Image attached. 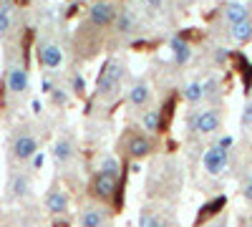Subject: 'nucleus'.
<instances>
[{"label":"nucleus","mask_w":252,"mask_h":227,"mask_svg":"<svg viewBox=\"0 0 252 227\" xmlns=\"http://www.w3.org/2000/svg\"><path fill=\"white\" fill-rule=\"evenodd\" d=\"M182 96H184V101L187 104H199V101L204 98V84L202 81H189V84L182 89Z\"/></svg>","instance_id":"6ab92c4d"},{"label":"nucleus","mask_w":252,"mask_h":227,"mask_svg":"<svg viewBox=\"0 0 252 227\" xmlns=\"http://www.w3.org/2000/svg\"><path fill=\"white\" fill-rule=\"evenodd\" d=\"M154 152V144L146 134H129L126 136V154L131 159H144Z\"/></svg>","instance_id":"6e6552de"},{"label":"nucleus","mask_w":252,"mask_h":227,"mask_svg":"<svg viewBox=\"0 0 252 227\" xmlns=\"http://www.w3.org/2000/svg\"><path fill=\"white\" fill-rule=\"evenodd\" d=\"M51 98H53V104H58V106H63V104H68V91L66 89H61V86H53V91H51Z\"/></svg>","instance_id":"b1692460"},{"label":"nucleus","mask_w":252,"mask_h":227,"mask_svg":"<svg viewBox=\"0 0 252 227\" xmlns=\"http://www.w3.org/2000/svg\"><path fill=\"white\" fill-rule=\"evenodd\" d=\"M98 172L119 182V177H121V162H119V157H114V154H106V157L101 159V164H98Z\"/></svg>","instance_id":"a211bd4d"},{"label":"nucleus","mask_w":252,"mask_h":227,"mask_svg":"<svg viewBox=\"0 0 252 227\" xmlns=\"http://www.w3.org/2000/svg\"><path fill=\"white\" fill-rule=\"evenodd\" d=\"M247 184H252V169H250V177H247Z\"/></svg>","instance_id":"72a5a7b5"},{"label":"nucleus","mask_w":252,"mask_h":227,"mask_svg":"<svg viewBox=\"0 0 252 227\" xmlns=\"http://www.w3.org/2000/svg\"><path fill=\"white\" fill-rule=\"evenodd\" d=\"M71 86H73L76 94H81L83 89H86V84H83V76H81L78 71H73V76H71Z\"/></svg>","instance_id":"a878e982"},{"label":"nucleus","mask_w":252,"mask_h":227,"mask_svg":"<svg viewBox=\"0 0 252 227\" xmlns=\"http://www.w3.org/2000/svg\"><path fill=\"white\" fill-rule=\"evenodd\" d=\"M141 129H144L146 134H157V131L161 129V114H159V109H146V111H144V116H141Z\"/></svg>","instance_id":"aec40b11"},{"label":"nucleus","mask_w":252,"mask_h":227,"mask_svg":"<svg viewBox=\"0 0 252 227\" xmlns=\"http://www.w3.org/2000/svg\"><path fill=\"white\" fill-rule=\"evenodd\" d=\"M73 157H76V144L68 136H61L53 144V162L56 164H68Z\"/></svg>","instance_id":"4468645a"},{"label":"nucleus","mask_w":252,"mask_h":227,"mask_svg":"<svg viewBox=\"0 0 252 227\" xmlns=\"http://www.w3.org/2000/svg\"><path fill=\"white\" fill-rule=\"evenodd\" d=\"M189 127H192V131L207 136V134H217L220 127H222V114L220 109L209 106V109H202L197 111L194 116H189Z\"/></svg>","instance_id":"f03ea898"},{"label":"nucleus","mask_w":252,"mask_h":227,"mask_svg":"<svg viewBox=\"0 0 252 227\" xmlns=\"http://www.w3.org/2000/svg\"><path fill=\"white\" fill-rule=\"evenodd\" d=\"M149 96H152V89H149V84H146V81H141V78L134 81V84L129 86V94H126V98H129V104H131L134 109L149 104Z\"/></svg>","instance_id":"f8f14e48"},{"label":"nucleus","mask_w":252,"mask_h":227,"mask_svg":"<svg viewBox=\"0 0 252 227\" xmlns=\"http://www.w3.org/2000/svg\"><path fill=\"white\" fill-rule=\"evenodd\" d=\"M215 58H217V64H224V61H227V53H224V48H217V51H215Z\"/></svg>","instance_id":"c756f323"},{"label":"nucleus","mask_w":252,"mask_h":227,"mask_svg":"<svg viewBox=\"0 0 252 227\" xmlns=\"http://www.w3.org/2000/svg\"><path fill=\"white\" fill-rule=\"evenodd\" d=\"M33 167H35V169L43 167V154H40V152H35V157H33Z\"/></svg>","instance_id":"c85d7f7f"},{"label":"nucleus","mask_w":252,"mask_h":227,"mask_svg":"<svg viewBox=\"0 0 252 227\" xmlns=\"http://www.w3.org/2000/svg\"><path fill=\"white\" fill-rule=\"evenodd\" d=\"M144 5L149 10H161L164 8V0H144Z\"/></svg>","instance_id":"cd10ccee"},{"label":"nucleus","mask_w":252,"mask_h":227,"mask_svg":"<svg viewBox=\"0 0 252 227\" xmlns=\"http://www.w3.org/2000/svg\"><path fill=\"white\" fill-rule=\"evenodd\" d=\"M38 64L46 71H56L63 66V51L53 40H40L38 43Z\"/></svg>","instance_id":"39448f33"},{"label":"nucleus","mask_w":252,"mask_h":227,"mask_svg":"<svg viewBox=\"0 0 252 227\" xmlns=\"http://www.w3.org/2000/svg\"><path fill=\"white\" fill-rule=\"evenodd\" d=\"M222 18H224V23L232 28V26H237V23L250 18V10H247L245 3H227L224 10H222Z\"/></svg>","instance_id":"dca6fc26"},{"label":"nucleus","mask_w":252,"mask_h":227,"mask_svg":"<svg viewBox=\"0 0 252 227\" xmlns=\"http://www.w3.org/2000/svg\"><path fill=\"white\" fill-rule=\"evenodd\" d=\"M242 127L245 129H252V101H250V104H245V109H242Z\"/></svg>","instance_id":"393cba45"},{"label":"nucleus","mask_w":252,"mask_h":227,"mask_svg":"<svg viewBox=\"0 0 252 227\" xmlns=\"http://www.w3.org/2000/svg\"><path fill=\"white\" fill-rule=\"evenodd\" d=\"M169 51H172V61H174V66H187L189 61H192V46H189L182 35L169 38Z\"/></svg>","instance_id":"9b49d317"},{"label":"nucleus","mask_w":252,"mask_h":227,"mask_svg":"<svg viewBox=\"0 0 252 227\" xmlns=\"http://www.w3.org/2000/svg\"><path fill=\"white\" fill-rule=\"evenodd\" d=\"M242 195H245V199H250V202H252V184H245Z\"/></svg>","instance_id":"7c9ffc66"},{"label":"nucleus","mask_w":252,"mask_h":227,"mask_svg":"<svg viewBox=\"0 0 252 227\" xmlns=\"http://www.w3.org/2000/svg\"><path fill=\"white\" fill-rule=\"evenodd\" d=\"M13 28V13H10V5H0V35L8 33Z\"/></svg>","instance_id":"5701e85b"},{"label":"nucleus","mask_w":252,"mask_h":227,"mask_svg":"<svg viewBox=\"0 0 252 227\" xmlns=\"http://www.w3.org/2000/svg\"><path fill=\"white\" fill-rule=\"evenodd\" d=\"M139 227H169V222L161 220L152 207H144V210L139 212Z\"/></svg>","instance_id":"412c9836"},{"label":"nucleus","mask_w":252,"mask_h":227,"mask_svg":"<svg viewBox=\"0 0 252 227\" xmlns=\"http://www.w3.org/2000/svg\"><path fill=\"white\" fill-rule=\"evenodd\" d=\"M43 91H46V94H51V91H53V84H51V78H43Z\"/></svg>","instance_id":"473e14b6"},{"label":"nucleus","mask_w":252,"mask_h":227,"mask_svg":"<svg viewBox=\"0 0 252 227\" xmlns=\"http://www.w3.org/2000/svg\"><path fill=\"white\" fill-rule=\"evenodd\" d=\"M126 76V68L121 61H109L106 66H103L101 76H98V84H96V94L103 96V98H109L114 96L119 89H121V81Z\"/></svg>","instance_id":"f257e3e1"},{"label":"nucleus","mask_w":252,"mask_h":227,"mask_svg":"<svg viewBox=\"0 0 252 227\" xmlns=\"http://www.w3.org/2000/svg\"><path fill=\"white\" fill-rule=\"evenodd\" d=\"M227 159L229 157H227V149L222 147V144H212V147H207V152L202 157V167H204L207 174L217 177L227 169Z\"/></svg>","instance_id":"20e7f679"},{"label":"nucleus","mask_w":252,"mask_h":227,"mask_svg":"<svg viewBox=\"0 0 252 227\" xmlns=\"http://www.w3.org/2000/svg\"><path fill=\"white\" fill-rule=\"evenodd\" d=\"M232 40L235 43H250L252 40V20H242V23L232 26Z\"/></svg>","instance_id":"4be33fe9"},{"label":"nucleus","mask_w":252,"mask_h":227,"mask_svg":"<svg viewBox=\"0 0 252 227\" xmlns=\"http://www.w3.org/2000/svg\"><path fill=\"white\" fill-rule=\"evenodd\" d=\"M136 26H139V15H136L134 10H121V13H116L114 28H116L119 35H129V33H134Z\"/></svg>","instance_id":"2eb2a0df"},{"label":"nucleus","mask_w":252,"mask_h":227,"mask_svg":"<svg viewBox=\"0 0 252 227\" xmlns=\"http://www.w3.org/2000/svg\"><path fill=\"white\" fill-rule=\"evenodd\" d=\"M106 222H109L106 210L96 207V204H89L86 210H81V217H78L81 227H106Z\"/></svg>","instance_id":"9d476101"},{"label":"nucleus","mask_w":252,"mask_h":227,"mask_svg":"<svg viewBox=\"0 0 252 227\" xmlns=\"http://www.w3.org/2000/svg\"><path fill=\"white\" fill-rule=\"evenodd\" d=\"M116 179H111V177H106V174H101V172H96V177H94V184H91V192L98 197V199H111L114 197V192H116Z\"/></svg>","instance_id":"ddd939ff"},{"label":"nucleus","mask_w":252,"mask_h":227,"mask_svg":"<svg viewBox=\"0 0 252 227\" xmlns=\"http://www.w3.org/2000/svg\"><path fill=\"white\" fill-rule=\"evenodd\" d=\"M116 8L114 3H109V0H96V3L89 5V20L96 26V28H106L111 26L114 20H116Z\"/></svg>","instance_id":"423d86ee"},{"label":"nucleus","mask_w":252,"mask_h":227,"mask_svg":"<svg viewBox=\"0 0 252 227\" xmlns=\"http://www.w3.org/2000/svg\"><path fill=\"white\" fill-rule=\"evenodd\" d=\"M38 152V136L31 134V131H23V134H18L10 144V154L15 162H28L33 159Z\"/></svg>","instance_id":"7ed1b4c3"},{"label":"nucleus","mask_w":252,"mask_h":227,"mask_svg":"<svg viewBox=\"0 0 252 227\" xmlns=\"http://www.w3.org/2000/svg\"><path fill=\"white\" fill-rule=\"evenodd\" d=\"M220 144H222L224 149H227V147H232V136H222V139H220Z\"/></svg>","instance_id":"2f4dec72"},{"label":"nucleus","mask_w":252,"mask_h":227,"mask_svg":"<svg viewBox=\"0 0 252 227\" xmlns=\"http://www.w3.org/2000/svg\"><path fill=\"white\" fill-rule=\"evenodd\" d=\"M215 91H217V78H209L204 84V96H212Z\"/></svg>","instance_id":"bb28decb"},{"label":"nucleus","mask_w":252,"mask_h":227,"mask_svg":"<svg viewBox=\"0 0 252 227\" xmlns=\"http://www.w3.org/2000/svg\"><path fill=\"white\" fill-rule=\"evenodd\" d=\"M8 195H10V199H23V197H28L31 195V177L28 174H15L13 179H10V184H8Z\"/></svg>","instance_id":"f3484780"},{"label":"nucleus","mask_w":252,"mask_h":227,"mask_svg":"<svg viewBox=\"0 0 252 227\" xmlns=\"http://www.w3.org/2000/svg\"><path fill=\"white\" fill-rule=\"evenodd\" d=\"M5 86H8V91H10L13 96L26 94L28 86H31V76H28V71L20 66V64H13V66L8 68V73H5Z\"/></svg>","instance_id":"0eeeda50"},{"label":"nucleus","mask_w":252,"mask_h":227,"mask_svg":"<svg viewBox=\"0 0 252 227\" xmlns=\"http://www.w3.org/2000/svg\"><path fill=\"white\" fill-rule=\"evenodd\" d=\"M46 210L51 215H66L68 212V195L61 187H51L46 192Z\"/></svg>","instance_id":"1a4fd4ad"}]
</instances>
